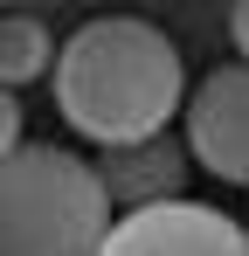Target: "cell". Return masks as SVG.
<instances>
[{"mask_svg": "<svg viewBox=\"0 0 249 256\" xmlns=\"http://www.w3.org/2000/svg\"><path fill=\"white\" fill-rule=\"evenodd\" d=\"M56 35L42 14H0V90H21L35 76H56Z\"/></svg>", "mask_w": 249, "mask_h": 256, "instance_id": "obj_6", "label": "cell"}, {"mask_svg": "<svg viewBox=\"0 0 249 256\" xmlns=\"http://www.w3.org/2000/svg\"><path fill=\"white\" fill-rule=\"evenodd\" d=\"M242 228H249V222H242Z\"/></svg>", "mask_w": 249, "mask_h": 256, "instance_id": "obj_9", "label": "cell"}, {"mask_svg": "<svg viewBox=\"0 0 249 256\" xmlns=\"http://www.w3.org/2000/svg\"><path fill=\"white\" fill-rule=\"evenodd\" d=\"M118 208L70 146H21L0 160V256H97Z\"/></svg>", "mask_w": 249, "mask_h": 256, "instance_id": "obj_2", "label": "cell"}, {"mask_svg": "<svg viewBox=\"0 0 249 256\" xmlns=\"http://www.w3.org/2000/svg\"><path fill=\"white\" fill-rule=\"evenodd\" d=\"M48 90H56L62 125L90 138L97 152L160 138L173 111L187 104L180 48L146 14H90L76 35H62Z\"/></svg>", "mask_w": 249, "mask_h": 256, "instance_id": "obj_1", "label": "cell"}, {"mask_svg": "<svg viewBox=\"0 0 249 256\" xmlns=\"http://www.w3.org/2000/svg\"><path fill=\"white\" fill-rule=\"evenodd\" d=\"M187 160L228 187H249V62H222L201 90H187Z\"/></svg>", "mask_w": 249, "mask_h": 256, "instance_id": "obj_3", "label": "cell"}, {"mask_svg": "<svg viewBox=\"0 0 249 256\" xmlns=\"http://www.w3.org/2000/svg\"><path fill=\"white\" fill-rule=\"evenodd\" d=\"M97 180H104L111 208L146 214V208L180 201V187H187V152H180L166 132L160 138H138V146H111V152H97Z\"/></svg>", "mask_w": 249, "mask_h": 256, "instance_id": "obj_5", "label": "cell"}, {"mask_svg": "<svg viewBox=\"0 0 249 256\" xmlns=\"http://www.w3.org/2000/svg\"><path fill=\"white\" fill-rule=\"evenodd\" d=\"M14 152H21V97L0 90V160H14Z\"/></svg>", "mask_w": 249, "mask_h": 256, "instance_id": "obj_7", "label": "cell"}, {"mask_svg": "<svg viewBox=\"0 0 249 256\" xmlns=\"http://www.w3.org/2000/svg\"><path fill=\"white\" fill-rule=\"evenodd\" d=\"M97 256H249V228L201 201H166L146 214H118Z\"/></svg>", "mask_w": 249, "mask_h": 256, "instance_id": "obj_4", "label": "cell"}, {"mask_svg": "<svg viewBox=\"0 0 249 256\" xmlns=\"http://www.w3.org/2000/svg\"><path fill=\"white\" fill-rule=\"evenodd\" d=\"M228 35H236V48H242V62H249V0L228 7Z\"/></svg>", "mask_w": 249, "mask_h": 256, "instance_id": "obj_8", "label": "cell"}]
</instances>
